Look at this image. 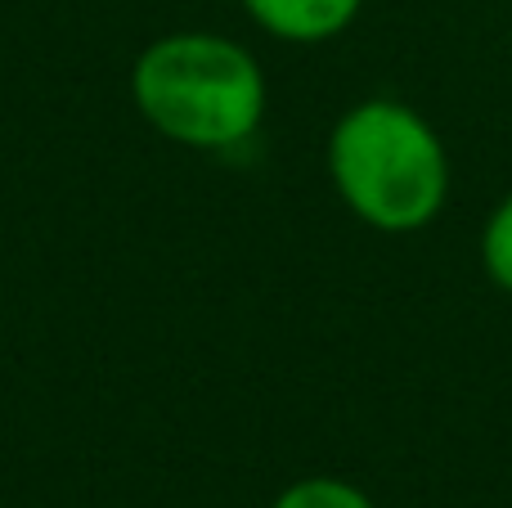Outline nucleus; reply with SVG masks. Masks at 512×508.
<instances>
[{"instance_id":"f03ea898","label":"nucleus","mask_w":512,"mask_h":508,"mask_svg":"<svg viewBox=\"0 0 512 508\" xmlns=\"http://www.w3.org/2000/svg\"><path fill=\"white\" fill-rule=\"evenodd\" d=\"M135 113L185 149H239L261 131L265 72L248 45L216 32H171L131 68Z\"/></svg>"},{"instance_id":"20e7f679","label":"nucleus","mask_w":512,"mask_h":508,"mask_svg":"<svg viewBox=\"0 0 512 508\" xmlns=\"http://www.w3.org/2000/svg\"><path fill=\"white\" fill-rule=\"evenodd\" d=\"M270 508H378V504H373L355 482L315 473V477H301V482L283 486Z\"/></svg>"},{"instance_id":"f257e3e1","label":"nucleus","mask_w":512,"mask_h":508,"mask_svg":"<svg viewBox=\"0 0 512 508\" xmlns=\"http://www.w3.org/2000/svg\"><path fill=\"white\" fill-rule=\"evenodd\" d=\"M328 176L355 221L382 234H418L450 198V158L418 108L360 99L328 135Z\"/></svg>"},{"instance_id":"39448f33","label":"nucleus","mask_w":512,"mask_h":508,"mask_svg":"<svg viewBox=\"0 0 512 508\" xmlns=\"http://www.w3.org/2000/svg\"><path fill=\"white\" fill-rule=\"evenodd\" d=\"M481 266H486L490 284L512 297V194L486 216V230H481Z\"/></svg>"},{"instance_id":"7ed1b4c3","label":"nucleus","mask_w":512,"mask_h":508,"mask_svg":"<svg viewBox=\"0 0 512 508\" xmlns=\"http://www.w3.org/2000/svg\"><path fill=\"white\" fill-rule=\"evenodd\" d=\"M243 14L279 41L319 45L342 36L355 23L364 0H239Z\"/></svg>"}]
</instances>
